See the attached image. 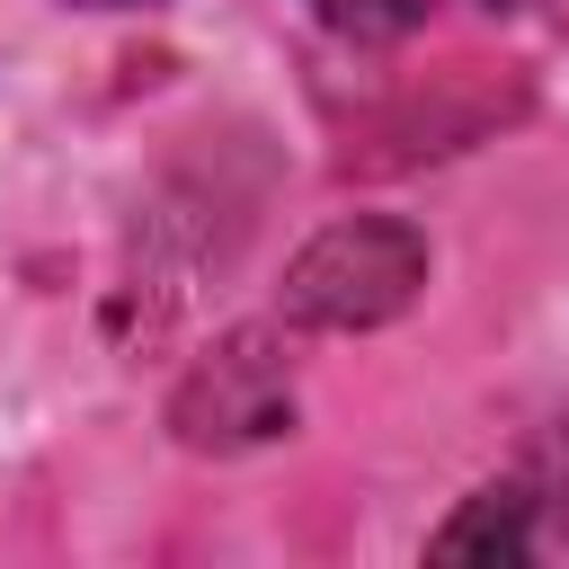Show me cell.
I'll return each mask as SVG.
<instances>
[{"label":"cell","instance_id":"obj_1","mask_svg":"<svg viewBox=\"0 0 569 569\" xmlns=\"http://www.w3.org/2000/svg\"><path fill=\"white\" fill-rule=\"evenodd\" d=\"M418 284H427V240L400 231V222L356 213V222L320 231V240L293 258L284 302H293L302 320H320V329H373V320L409 311Z\"/></svg>","mask_w":569,"mask_h":569},{"label":"cell","instance_id":"obj_2","mask_svg":"<svg viewBox=\"0 0 569 569\" xmlns=\"http://www.w3.org/2000/svg\"><path fill=\"white\" fill-rule=\"evenodd\" d=\"M436 0H320V18L329 27H347V36H400V27H418Z\"/></svg>","mask_w":569,"mask_h":569},{"label":"cell","instance_id":"obj_3","mask_svg":"<svg viewBox=\"0 0 569 569\" xmlns=\"http://www.w3.org/2000/svg\"><path fill=\"white\" fill-rule=\"evenodd\" d=\"M80 9H142V0H80Z\"/></svg>","mask_w":569,"mask_h":569}]
</instances>
